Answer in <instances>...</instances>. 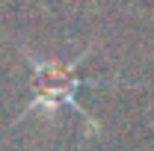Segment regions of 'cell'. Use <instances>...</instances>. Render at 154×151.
Returning <instances> with one entry per match:
<instances>
[{"mask_svg": "<svg viewBox=\"0 0 154 151\" xmlns=\"http://www.w3.org/2000/svg\"><path fill=\"white\" fill-rule=\"evenodd\" d=\"M86 59V54H80L74 59H59V57H30V65H33V86H36V95L27 107V113H38L54 116L62 107H74L77 113L80 104H77V89H80V77H77V65ZM89 119V113H83Z\"/></svg>", "mask_w": 154, "mask_h": 151, "instance_id": "6da1fadb", "label": "cell"}]
</instances>
